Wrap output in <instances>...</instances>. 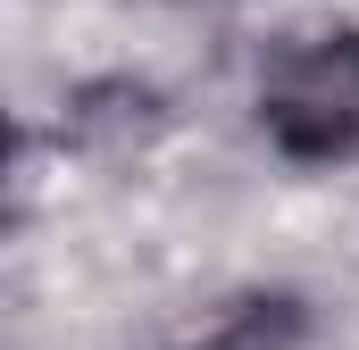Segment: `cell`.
<instances>
[{
  "instance_id": "2",
  "label": "cell",
  "mask_w": 359,
  "mask_h": 350,
  "mask_svg": "<svg viewBox=\"0 0 359 350\" xmlns=\"http://www.w3.org/2000/svg\"><path fill=\"white\" fill-rule=\"evenodd\" d=\"M301 334H309L301 292H234V300H209L168 350H301Z\"/></svg>"
},
{
  "instance_id": "1",
  "label": "cell",
  "mask_w": 359,
  "mask_h": 350,
  "mask_svg": "<svg viewBox=\"0 0 359 350\" xmlns=\"http://www.w3.org/2000/svg\"><path fill=\"white\" fill-rule=\"evenodd\" d=\"M259 125L292 167L359 159V25L276 42L259 67Z\"/></svg>"
}]
</instances>
